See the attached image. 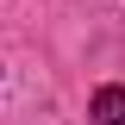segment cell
Returning a JSON list of instances; mask_svg holds the SVG:
<instances>
[{
    "mask_svg": "<svg viewBox=\"0 0 125 125\" xmlns=\"http://www.w3.org/2000/svg\"><path fill=\"white\" fill-rule=\"evenodd\" d=\"M94 119L100 125H125V88H100L94 94Z\"/></svg>",
    "mask_w": 125,
    "mask_h": 125,
    "instance_id": "6da1fadb",
    "label": "cell"
}]
</instances>
